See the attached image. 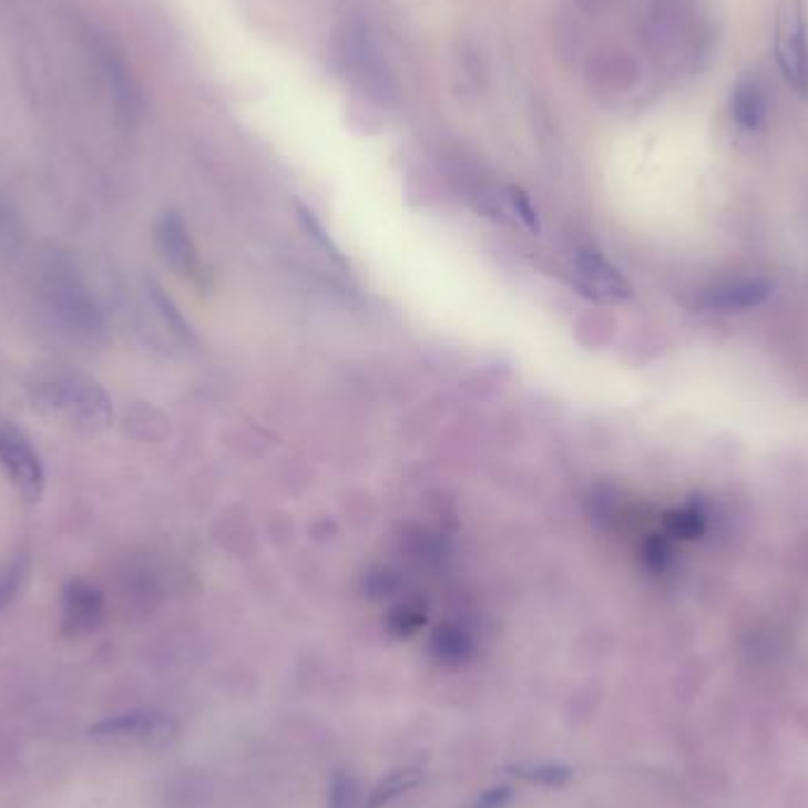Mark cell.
<instances>
[{"label":"cell","instance_id":"7","mask_svg":"<svg viewBox=\"0 0 808 808\" xmlns=\"http://www.w3.org/2000/svg\"><path fill=\"white\" fill-rule=\"evenodd\" d=\"M104 620L102 591L85 580L69 582L62 599V632L69 638L93 634Z\"/></svg>","mask_w":808,"mask_h":808},{"label":"cell","instance_id":"13","mask_svg":"<svg viewBox=\"0 0 808 808\" xmlns=\"http://www.w3.org/2000/svg\"><path fill=\"white\" fill-rule=\"evenodd\" d=\"M705 525L707 515L697 504H688L667 515V530L681 539H695L697 534L705 532Z\"/></svg>","mask_w":808,"mask_h":808},{"label":"cell","instance_id":"3","mask_svg":"<svg viewBox=\"0 0 808 808\" xmlns=\"http://www.w3.org/2000/svg\"><path fill=\"white\" fill-rule=\"evenodd\" d=\"M41 298L52 321L74 338H95L102 331V313L76 269L52 260L43 269Z\"/></svg>","mask_w":808,"mask_h":808},{"label":"cell","instance_id":"1","mask_svg":"<svg viewBox=\"0 0 808 808\" xmlns=\"http://www.w3.org/2000/svg\"><path fill=\"white\" fill-rule=\"evenodd\" d=\"M334 50L340 74L357 88V93L379 104L398 100V83H395L388 60L362 20L350 17L336 29Z\"/></svg>","mask_w":808,"mask_h":808},{"label":"cell","instance_id":"8","mask_svg":"<svg viewBox=\"0 0 808 808\" xmlns=\"http://www.w3.org/2000/svg\"><path fill=\"white\" fill-rule=\"evenodd\" d=\"M580 286L599 300H624L632 296V286L596 250H580L574 256Z\"/></svg>","mask_w":808,"mask_h":808},{"label":"cell","instance_id":"21","mask_svg":"<svg viewBox=\"0 0 808 808\" xmlns=\"http://www.w3.org/2000/svg\"><path fill=\"white\" fill-rule=\"evenodd\" d=\"M574 3V10H577L580 14L584 17H599L603 12H607L610 8H613L617 0H572Z\"/></svg>","mask_w":808,"mask_h":808},{"label":"cell","instance_id":"12","mask_svg":"<svg viewBox=\"0 0 808 808\" xmlns=\"http://www.w3.org/2000/svg\"><path fill=\"white\" fill-rule=\"evenodd\" d=\"M158 246L164 256L180 269H192L196 263V250L190 239V232L175 213H166L156 227Z\"/></svg>","mask_w":808,"mask_h":808},{"label":"cell","instance_id":"11","mask_svg":"<svg viewBox=\"0 0 808 808\" xmlns=\"http://www.w3.org/2000/svg\"><path fill=\"white\" fill-rule=\"evenodd\" d=\"M770 294V286L761 279H745V282H730L724 286H716V289L707 292L705 305L709 310H747L766 300Z\"/></svg>","mask_w":808,"mask_h":808},{"label":"cell","instance_id":"22","mask_svg":"<svg viewBox=\"0 0 808 808\" xmlns=\"http://www.w3.org/2000/svg\"><path fill=\"white\" fill-rule=\"evenodd\" d=\"M672 551L667 549V544H664V542H653L651 546H648V563L655 567V570H664V565H667V555H669Z\"/></svg>","mask_w":808,"mask_h":808},{"label":"cell","instance_id":"4","mask_svg":"<svg viewBox=\"0 0 808 808\" xmlns=\"http://www.w3.org/2000/svg\"><path fill=\"white\" fill-rule=\"evenodd\" d=\"M776 58L787 85L808 98V29L801 0H780L776 10Z\"/></svg>","mask_w":808,"mask_h":808},{"label":"cell","instance_id":"2","mask_svg":"<svg viewBox=\"0 0 808 808\" xmlns=\"http://www.w3.org/2000/svg\"><path fill=\"white\" fill-rule=\"evenodd\" d=\"M31 400L48 415L90 430L112 421V402L106 392L83 374L50 371L39 376L31 386Z\"/></svg>","mask_w":808,"mask_h":808},{"label":"cell","instance_id":"17","mask_svg":"<svg viewBox=\"0 0 808 808\" xmlns=\"http://www.w3.org/2000/svg\"><path fill=\"white\" fill-rule=\"evenodd\" d=\"M515 776H520L523 780L536 783V785H563L565 780H570L572 770L567 766H555V764H542V766H532V764H518Z\"/></svg>","mask_w":808,"mask_h":808},{"label":"cell","instance_id":"15","mask_svg":"<svg viewBox=\"0 0 808 808\" xmlns=\"http://www.w3.org/2000/svg\"><path fill=\"white\" fill-rule=\"evenodd\" d=\"M419 780H421V776L417 774V770H398V774L388 776L379 787H376V792L369 801V808H383L395 797H400L405 789L415 787Z\"/></svg>","mask_w":808,"mask_h":808},{"label":"cell","instance_id":"10","mask_svg":"<svg viewBox=\"0 0 808 808\" xmlns=\"http://www.w3.org/2000/svg\"><path fill=\"white\" fill-rule=\"evenodd\" d=\"M768 114L766 88L757 74H745L733 85L730 116L733 123L745 133H757Z\"/></svg>","mask_w":808,"mask_h":808},{"label":"cell","instance_id":"19","mask_svg":"<svg viewBox=\"0 0 808 808\" xmlns=\"http://www.w3.org/2000/svg\"><path fill=\"white\" fill-rule=\"evenodd\" d=\"M504 200H507V208H509V211H513V213L518 215L520 223H525L530 229H536V227H539L536 211H534V206H532V202H530V196H528L523 190L509 187Z\"/></svg>","mask_w":808,"mask_h":808},{"label":"cell","instance_id":"18","mask_svg":"<svg viewBox=\"0 0 808 808\" xmlns=\"http://www.w3.org/2000/svg\"><path fill=\"white\" fill-rule=\"evenodd\" d=\"M329 808H357V783L348 770H336L329 785Z\"/></svg>","mask_w":808,"mask_h":808},{"label":"cell","instance_id":"9","mask_svg":"<svg viewBox=\"0 0 808 808\" xmlns=\"http://www.w3.org/2000/svg\"><path fill=\"white\" fill-rule=\"evenodd\" d=\"M586 76L591 88H596L603 95L626 93L638 79V67L632 55L620 50H601L594 52L586 62Z\"/></svg>","mask_w":808,"mask_h":808},{"label":"cell","instance_id":"6","mask_svg":"<svg viewBox=\"0 0 808 808\" xmlns=\"http://www.w3.org/2000/svg\"><path fill=\"white\" fill-rule=\"evenodd\" d=\"M177 730V724L168 714L158 712H125L106 716L88 728V735L104 743H166Z\"/></svg>","mask_w":808,"mask_h":808},{"label":"cell","instance_id":"5","mask_svg":"<svg viewBox=\"0 0 808 808\" xmlns=\"http://www.w3.org/2000/svg\"><path fill=\"white\" fill-rule=\"evenodd\" d=\"M0 466L17 490L29 501H39L45 488V473L41 457L35 454L31 440L8 421H0Z\"/></svg>","mask_w":808,"mask_h":808},{"label":"cell","instance_id":"20","mask_svg":"<svg viewBox=\"0 0 808 808\" xmlns=\"http://www.w3.org/2000/svg\"><path fill=\"white\" fill-rule=\"evenodd\" d=\"M509 797H511L509 787H494V789H490V792H484L482 797H478L475 804L469 806V808H504Z\"/></svg>","mask_w":808,"mask_h":808},{"label":"cell","instance_id":"14","mask_svg":"<svg viewBox=\"0 0 808 808\" xmlns=\"http://www.w3.org/2000/svg\"><path fill=\"white\" fill-rule=\"evenodd\" d=\"M27 577V559L17 555V559L0 565V613L12 603V599L20 594L22 582Z\"/></svg>","mask_w":808,"mask_h":808},{"label":"cell","instance_id":"16","mask_svg":"<svg viewBox=\"0 0 808 808\" xmlns=\"http://www.w3.org/2000/svg\"><path fill=\"white\" fill-rule=\"evenodd\" d=\"M436 653L442 662L459 664L471 655V638L461 628H444V632L440 628L436 638Z\"/></svg>","mask_w":808,"mask_h":808}]
</instances>
